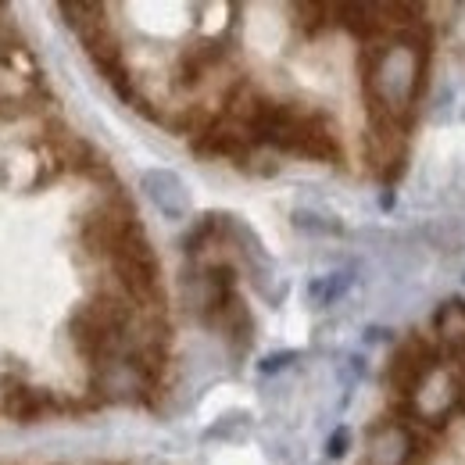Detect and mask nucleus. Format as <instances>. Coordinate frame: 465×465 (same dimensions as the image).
Here are the masks:
<instances>
[{"instance_id":"f257e3e1","label":"nucleus","mask_w":465,"mask_h":465,"mask_svg":"<svg viewBox=\"0 0 465 465\" xmlns=\"http://www.w3.org/2000/svg\"><path fill=\"white\" fill-rule=\"evenodd\" d=\"M422 68H426V61L419 58V44H411V40L369 47L361 54V75H365L369 108L376 115L405 112L408 104L419 97Z\"/></svg>"},{"instance_id":"f03ea898","label":"nucleus","mask_w":465,"mask_h":465,"mask_svg":"<svg viewBox=\"0 0 465 465\" xmlns=\"http://www.w3.org/2000/svg\"><path fill=\"white\" fill-rule=\"evenodd\" d=\"M112 265L115 276L122 280V287L129 291V297L143 308H154L162 301V269H158V254L151 247V240L143 236V230L136 223H129L122 240L112 251Z\"/></svg>"},{"instance_id":"7ed1b4c3","label":"nucleus","mask_w":465,"mask_h":465,"mask_svg":"<svg viewBox=\"0 0 465 465\" xmlns=\"http://www.w3.org/2000/svg\"><path fill=\"white\" fill-rule=\"evenodd\" d=\"M437 369H440V361H437L433 351L422 341H408L394 351V358L387 365V387L398 391V394H415Z\"/></svg>"},{"instance_id":"20e7f679","label":"nucleus","mask_w":465,"mask_h":465,"mask_svg":"<svg viewBox=\"0 0 465 465\" xmlns=\"http://www.w3.org/2000/svg\"><path fill=\"white\" fill-rule=\"evenodd\" d=\"M287 151L301 154V158H312V162H341L344 158L341 140H337V129L322 115H312V112H301Z\"/></svg>"},{"instance_id":"39448f33","label":"nucleus","mask_w":465,"mask_h":465,"mask_svg":"<svg viewBox=\"0 0 465 465\" xmlns=\"http://www.w3.org/2000/svg\"><path fill=\"white\" fill-rule=\"evenodd\" d=\"M415 455V440L401 422H383L369 433L365 465H408Z\"/></svg>"},{"instance_id":"423d86ee","label":"nucleus","mask_w":465,"mask_h":465,"mask_svg":"<svg viewBox=\"0 0 465 465\" xmlns=\"http://www.w3.org/2000/svg\"><path fill=\"white\" fill-rule=\"evenodd\" d=\"M251 133L240 125V122H212L201 136H197V154H223V158H232V162H247V154H251Z\"/></svg>"},{"instance_id":"0eeeda50","label":"nucleus","mask_w":465,"mask_h":465,"mask_svg":"<svg viewBox=\"0 0 465 465\" xmlns=\"http://www.w3.org/2000/svg\"><path fill=\"white\" fill-rule=\"evenodd\" d=\"M0 405L15 422H40L44 415L54 411V398L47 391H36V387H25V383H11V387H4V401Z\"/></svg>"},{"instance_id":"6e6552de","label":"nucleus","mask_w":465,"mask_h":465,"mask_svg":"<svg viewBox=\"0 0 465 465\" xmlns=\"http://www.w3.org/2000/svg\"><path fill=\"white\" fill-rule=\"evenodd\" d=\"M459 394H462L459 376H448L444 369H437V372L415 391V401H419V408H422L430 419H444V415L455 408Z\"/></svg>"},{"instance_id":"1a4fd4ad","label":"nucleus","mask_w":465,"mask_h":465,"mask_svg":"<svg viewBox=\"0 0 465 465\" xmlns=\"http://www.w3.org/2000/svg\"><path fill=\"white\" fill-rule=\"evenodd\" d=\"M129 223H133V219L115 215V212H108V208L97 212V215H90V219L83 223V243H86V251L112 258V251H115V243L122 240V232H125Z\"/></svg>"},{"instance_id":"9d476101","label":"nucleus","mask_w":465,"mask_h":465,"mask_svg":"<svg viewBox=\"0 0 465 465\" xmlns=\"http://www.w3.org/2000/svg\"><path fill=\"white\" fill-rule=\"evenodd\" d=\"M143 190H147V197H151L169 219H183L186 208H190L183 183H179L173 173H165V169H154V173L143 175Z\"/></svg>"},{"instance_id":"9b49d317","label":"nucleus","mask_w":465,"mask_h":465,"mask_svg":"<svg viewBox=\"0 0 465 465\" xmlns=\"http://www.w3.org/2000/svg\"><path fill=\"white\" fill-rule=\"evenodd\" d=\"M337 22L348 29L351 36H358L365 44L387 29L380 4H337Z\"/></svg>"},{"instance_id":"f8f14e48","label":"nucleus","mask_w":465,"mask_h":465,"mask_svg":"<svg viewBox=\"0 0 465 465\" xmlns=\"http://www.w3.org/2000/svg\"><path fill=\"white\" fill-rule=\"evenodd\" d=\"M61 15H64V22L79 33V40L86 44V40H94L97 33H104V29H112L108 25V7L104 4H83V0H68V4H61L58 7Z\"/></svg>"},{"instance_id":"ddd939ff","label":"nucleus","mask_w":465,"mask_h":465,"mask_svg":"<svg viewBox=\"0 0 465 465\" xmlns=\"http://www.w3.org/2000/svg\"><path fill=\"white\" fill-rule=\"evenodd\" d=\"M433 330H437L440 344H448V351L465 354V301H459V297L444 301L433 315Z\"/></svg>"},{"instance_id":"4468645a","label":"nucleus","mask_w":465,"mask_h":465,"mask_svg":"<svg viewBox=\"0 0 465 465\" xmlns=\"http://www.w3.org/2000/svg\"><path fill=\"white\" fill-rule=\"evenodd\" d=\"M333 15H337V7H330V4H293V22L308 36H315L319 29H326Z\"/></svg>"},{"instance_id":"2eb2a0df","label":"nucleus","mask_w":465,"mask_h":465,"mask_svg":"<svg viewBox=\"0 0 465 465\" xmlns=\"http://www.w3.org/2000/svg\"><path fill=\"white\" fill-rule=\"evenodd\" d=\"M348 440H351V433L344 430V426H341V430L330 437V444H326V455H330V459H341V455L348 451Z\"/></svg>"},{"instance_id":"dca6fc26","label":"nucleus","mask_w":465,"mask_h":465,"mask_svg":"<svg viewBox=\"0 0 465 465\" xmlns=\"http://www.w3.org/2000/svg\"><path fill=\"white\" fill-rule=\"evenodd\" d=\"M291 358H293V354H272V358H269V361H265L262 369H265V372H272V369H280V365H287Z\"/></svg>"}]
</instances>
